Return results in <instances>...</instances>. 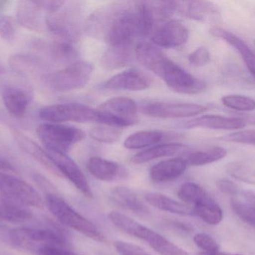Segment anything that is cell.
Segmentation results:
<instances>
[{
	"mask_svg": "<svg viewBox=\"0 0 255 255\" xmlns=\"http://www.w3.org/2000/svg\"><path fill=\"white\" fill-rule=\"evenodd\" d=\"M1 98L7 112L15 118H22L30 103L28 93L14 86L4 87L1 91Z\"/></svg>",
	"mask_w": 255,
	"mask_h": 255,
	"instance_id": "19",
	"label": "cell"
},
{
	"mask_svg": "<svg viewBox=\"0 0 255 255\" xmlns=\"http://www.w3.org/2000/svg\"><path fill=\"white\" fill-rule=\"evenodd\" d=\"M220 140L255 146V130H238L221 136Z\"/></svg>",
	"mask_w": 255,
	"mask_h": 255,
	"instance_id": "39",
	"label": "cell"
},
{
	"mask_svg": "<svg viewBox=\"0 0 255 255\" xmlns=\"http://www.w3.org/2000/svg\"><path fill=\"white\" fill-rule=\"evenodd\" d=\"M0 193L27 207L43 206L41 196L30 184L9 173L0 172Z\"/></svg>",
	"mask_w": 255,
	"mask_h": 255,
	"instance_id": "8",
	"label": "cell"
},
{
	"mask_svg": "<svg viewBox=\"0 0 255 255\" xmlns=\"http://www.w3.org/2000/svg\"><path fill=\"white\" fill-rule=\"evenodd\" d=\"M39 48L46 51L49 56L58 62H70L77 56V52L72 43L66 41L40 43Z\"/></svg>",
	"mask_w": 255,
	"mask_h": 255,
	"instance_id": "31",
	"label": "cell"
},
{
	"mask_svg": "<svg viewBox=\"0 0 255 255\" xmlns=\"http://www.w3.org/2000/svg\"><path fill=\"white\" fill-rule=\"evenodd\" d=\"M8 236L15 247L36 253L43 246L60 247L67 244L64 234L57 229H16L10 230Z\"/></svg>",
	"mask_w": 255,
	"mask_h": 255,
	"instance_id": "5",
	"label": "cell"
},
{
	"mask_svg": "<svg viewBox=\"0 0 255 255\" xmlns=\"http://www.w3.org/2000/svg\"><path fill=\"white\" fill-rule=\"evenodd\" d=\"M39 117L49 123H99L103 125L124 127L135 123L121 119L108 112L78 103H59L45 106L39 111Z\"/></svg>",
	"mask_w": 255,
	"mask_h": 255,
	"instance_id": "1",
	"label": "cell"
},
{
	"mask_svg": "<svg viewBox=\"0 0 255 255\" xmlns=\"http://www.w3.org/2000/svg\"><path fill=\"white\" fill-rule=\"evenodd\" d=\"M0 220H3V212L1 206H0Z\"/></svg>",
	"mask_w": 255,
	"mask_h": 255,
	"instance_id": "53",
	"label": "cell"
},
{
	"mask_svg": "<svg viewBox=\"0 0 255 255\" xmlns=\"http://www.w3.org/2000/svg\"><path fill=\"white\" fill-rule=\"evenodd\" d=\"M227 155V151L222 147H212L208 149L195 151L188 154L184 159L187 165L193 166H202L211 164L223 160Z\"/></svg>",
	"mask_w": 255,
	"mask_h": 255,
	"instance_id": "32",
	"label": "cell"
},
{
	"mask_svg": "<svg viewBox=\"0 0 255 255\" xmlns=\"http://www.w3.org/2000/svg\"><path fill=\"white\" fill-rule=\"evenodd\" d=\"M221 101L226 107L236 112H250L255 110V100L248 96L228 94L222 97Z\"/></svg>",
	"mask_w": 255,
	"mask_h": 255,
	"instance_id": "33",
	"label": "cell"
},
{
	"mask_svg": "<svg viewBox=\"0 0 255 255\" xmlns=\"http://www.w3.org/2000/svg\"><path fill=\"white\" fill-rule=\"evenodd\" d=\"M208 108L202 105L189 103L153 102L141 107L144 115L156 118H185L205 113Z\"/></svg>",
	"mask_w": 255,
	"mask_h": 255,
	"instance_id": "9",
	"label": "cell"
},
{
	"mask_svg": "<svg viewBox=\"0 0 255 255\" xmlns=\"http://www.w3.org/2000/svg\"><path fill=\"white\" fill-rule=\"evenodd\" d=\"M199 255H244L242 254H232V253H224V252H212V253H205V252H201L199 253Z\"/></svg>",
	"mask_w": 255,
	"mask_h": 255,
	"instance_id": "50",
	"label": "cell"
},
{
	"mask_svg": "<svg viewBox=\"0 0 255 255\" xmlns=\"http://www.w3.org/2000/svg\"><path fill=\"white\" fill-rule=\"evenodd\" d=\"M48 152V151H47ZM63 177H66L84 196L93 197L91 187L78 165L66 154L48 152Z\"/></svg>",
	"mask_w": 255,
	"mask_h": 255,
	"instance_id": "12",
	"label": "cell"
},
{
	"mask_svg": "<svg viewBox=\"0 0 255 255\" xmlns=\"http://www.w3.org/2000/svg\"><path fill=\"white\" fill-rule=\"evenodd\" d=\"M209 196L205 190L194 183L183 184L178 190V196L186 205H196Z\"/></svg>",
	"mask_w": 255,
	"mask_h": 255,
	"instance_id": "34",
	"label": "cell"
},
{
	"mask_svg": "<svg viewBox=\"0 0 255 255\" xmlns=\"http://www.w3.org/2000/svg\"><path fill=\"white\" fill-rule=\"evenodd\" d=\"M109 218L120 230L133 238L145 241L159 254L169 255L172 251V243L124 214L113 211L109 214Z\"/></svg>",
	"mask_w": 255,
	"mask_h": 255,
	"instance_id": "6",
	"label": "cell"
},
{
	"mask_svg": "<svg viewBox=\"0 0 255 255\" xmlns=\"http://www.w3.org/2000/svg\"><path fill=\"white\" fill-rule=\"evenodd\" d=\"M226 171L232 178L246 184L255 185V170L242 162H232L226 166Z\"/></svg>",
	"mask_w": 255,
	"mask_h": 255,
	"instance_id": "35",
	"label": "cell"
},
{
	"mask_svg": "<svg viewBox=\"0 0 255 255\" xmlns=\"http://www.w3.org/2000/svg\"><path fill=\"white\" fill-rule=\"evenodd\" d=\"M1 208L3 212V220L12 222H22L29 220L32 217V213L28 210V207L7 196H0Z\"/></svg>",
	"mask_w": 255,
	"mask_h": 255,
	"instance_id": "28",
	"label": "cell"
},
{
	"mask_svg": "<svg viewBox=\"0 0 255 255\" xmlns=\"http://www.w3.org/2000/svg\"><path fill=\"white\" fill-rule=\"evenodd\" d=\"M243 196L247 199V202L255 207V191L246 190L242 192Z\"/></svg>",
	"mask_w": 255,
	"mask_h": 255,
	"instance_id": "48",
	"label": "cell"
},
{
	"mask_svg": "<svg viewBox=\"0 0 255 255\" xmlns=\"http://www.w3.org/2000/svg\"><path fill=\"white\" fill-rule=\"evenodd\" d=\"M175 7L183 16L193 20L213 22L220 18L219 7L208 1H175Z\"/></svg>",
	"mask_w": 255,
	"mask_h": 255,
	"instance_id": "13",
	"label": "cell"
},
{
	"mask_svg": "<svg viewBox=\"0 0 255 255\" xmlns=\"http://www.w3.org/2000/svg\"><path fill=\"white\" fill-rule=\"evenodd\" d=\"M211 60L209 49L205 46H200L189 55L188 61L194 67H202L208 64Z\"/></svg>",
	"mask_w": 255,
	"mask_h": 255,
	"instance_id": "40",
	"label": "cell"
},
{
	"mask_svg": "<svg viewBox=\"0 0 255 255\" xmlns=\"http://www.w3.org/2000/svg\"><path fill=\"white\" fill-rule=\"evenodd\" d=\"M133 46H109L102 58V64L108 70L127 66L131 61L134 50Z\"/></svg>",
	"mask_w": 255,
	"mask_h": 255,
	"instance_id": "27",
	"label": "cell"
},
{
	"mask_svg": "<svg viewBox=\"0 0 255 255\" xmlns=\"http://www.w3.org/2000/svg\"><path fill=\"white\" fill-rule=\"evenodd\" d=\"M193 209L195 215L211 226H217L223 220V213L221 208L210 196L196 204Z\"/></svg>",
	"mask_w": 255,
	"mask_h": 255,
	"instance_id": "29",
	"label": "cell"
},
{
	"mask_svg": "<svg viewBox=\"0 0 255 255\" xmlns=\"http://www.w3.org/2000/svg\"><path fill=\"white\" fill-rule=\"evenodd\" d=\"M87 166L93 176L105 182H112L126 174L118 163L99 157L90 158Z\"/></svg>",
	"mask_w": 255,
	"mask_h": 255,
	"instance_id": "21",
	"label": "cell"
},
{
	"mask_svg": "<svg viewBox=\"0 0 255 255\" xmlns=\"http://www.w3.org/2000/svg\"><path fill=\"white\" fill-rule=\"evenodd\" d=\"M231 207L234 212L244 223L255 229V207L247 202L232 199Z\"/></svg>",
	"mask_w": 255,
	"mask_h": 255,
	"instance_id": "37",
	"label": "cell"
},
{
	"mask_svg": "<svg viewBox=\"0 0 255 255\" xmlns=\"http://www.w3.org/2000/svg\"><path fill=\"white\" fill-rule=\"evenodd\" d=\"M15 29L13 21L7 16L0 17V37L6 41H12L14 38Z\"/></svg>",
	"mask_w": 255,
	"mask_h": 255,
	"instance_id": "42",
	"label": "cell"
},
{
	"mask_svg": "<svg viewBox=\"0 0 255 255\" xmlns=\"http://www.w3.org/2000/svg\"><path fill=\"white\" fill-rule=\"evenodd\" d=\"M46 201L49 211L61 224L97 242L106 241L104 235L91 222L76 212L58 195L49 193L46 195Z\"/></svg>",
	"mask_w": 255,
	"mask_h": 255,
	"instance_id": "2",
	"label": "cell"
},
{
	"mask_svg": "<svg viewBox=\"0 0 255 255\" xmlns=\"http://www.w3.org/2000/svg\"><path fill=\"white\" fill-rule=\"evenodd\" d=\"M93 64L79 61L44 77L45 83L54 91L66 92L84 88L91 79L94 72Z\"/></svg>",
	"mask_w": 255,
	"mask_h": 255,
	"instance_id": "4",
	"label": "cell"
},
{
	"mask_svg": "<svg viewBox=\"0 0 255 255\" xmlns=\"http://www.w3.org/2000/svg\"><path fill=\"white\" fill-rule=\"evenodd\" d=\"M115 247L121 255H150L136 246L121 241L115 242Z\"/></svg>",
	"mask_w": 255,
	"mask_h": 255,
	"instance_id": "43",
	"label": "cell"
},
{
	"mask_svg": "<svg viewBox=\"0 0 255 255\" xmlns=\"http://www.w3.org/2000/svg\"><path fill=\"white\" fill-rule=\"evenodd\" d=\"M37 255H72V252L67 251L58 247L43 246L37 252Z\"/></svg>",
	"mask_w": 255,
	"mask_h": 255,
	"instance_id": "46",
	"label": "cell"
},
{
	"mask_svg": "<svg viewBox=\"0 0 255 255\" xmlns=\"http://www.w3.org/2000/svg\"><path fill=\"white\" fill-rule=\"evenodd\" d=\"M9 3H10V1H0V17H1V12L6 8Z\"/></svg>",
	"mask_w": 255,
	"mask_h": 255,
	"instance_id": "51",
	"label": "cell"
},
{
	"mask_svg": "<svg viewBox=\"0 0 255 255\" xmlns=\"http://www.w3.org/2000/svg\"><path fill=\"white\" fill-rule=\"evenodd\" d=\"M111 196L117 205L136 215L146 216L149 214L148 208L127 187H116L112 190Z\"/></svg>",
	"mask_w": 255,
	"mask_h": 255,
	"instance_id": "24",
	"label": "cell"
},
{
	"mask_svg": "<svg viewBox=\"0 0 255 255\" xmlns=\"http://www.w3.org/2000/svg\"><path fill=\"white\" fill-rule=\"evenodd\" d=\"M184 159L173 158L154 165L150 170V178L156 184L170 182L180 178L187 168Z\"/></svg>",
	"mask_w": 255,
	"mask_h": 255,
	"instance_id": "18",
	"label": "cell"
},
{
	"mask_svg": "<svg viewBox=\"0 0 255 255\" xmlns=\"http://www.w3.org/2000/svg\"><path fill=\"white\" fill-rule=\"evenodd\" d=\"M12 134H13L16 143L25 152L31 155L40 164L43 165L51 173L59 177V178H62L63 175L58 170L56 165L55 164L47 151L42 149L34 141L31 140L30 138L16 129H12Z\"/></svg>",
	"mask_w": 255,
	"mask_h": 255,
	"instance_id": "16",
	"label": "cell"
},
{
	"mask_svg": "<svg viewBox=\"0 0 255 255\" xmlns=\"http://www.w3.org/2000/svg\"><path fill=\"white\" fill-rule=\"evenodd\" d=\"M241 118H242L246 121L247 124L255 126V113L245 114L243 116H241Z\"/></svg>",
	"mask_w": 255,
	"mask_h": 255,
	"instance_id": "49",
	"label": "cell"
},
{
	"mask_svg": "<svg viewBox=\"0 0 255 255\" xmlns=\"http://www.w3.org/2000/svg\"><path fill=\"white\" fill-rule=\"evenodd\" d=\"M193 241L196 245L205 253H212V252L219 251L220 250L219 244L211 236L206 234H197L195 235Z\"/></svg>",
	"mask_w": 255,
	"mask_h": 255,
	"instance_id": "41",
	"label": "cell"
},
{
	"mask_svg": "<svg viewBox=\"0 0 255 255\" xmlns=\"http://www.w3.org/2000/svg\"><path fill=\"white\" fill-rule=\"evenodd\" d=\"M34 1L42 10L49 12V13L58 11L66 3V1L60 0H38Z\"/></svg>",
	"mask_w": 255,
	"mask_h": 255,
	"instance_id": "45",
	"label": "cell"
},
{
	"mask_svg": "<svg viewBox=\"0 0 255 255\" xmlns=\"http://www.w3.org/2000/svg\"><path fill=\"white\" fill-rule=\"evenodd\" d=\"M189 38L188 28L183 22L172 19L159 27L152 34V41L156 46L173 48L182 46Z\"/></svg>",
	"mask_w": 255,
	"mask_h": 255,
	"instance_id": "11",
	"label": "cell"
},
{
	"mask_svg": "<svg viewBox=\"0 0 255 255\" xmlns=\"http://www.w3.org/2000/svg\"><path fill=\"white\" fill-rule=\"evenodd\" d=\"M184 147L185 145L181 143H166L154 145L135 154L132 157L131 161L135 164L148 163L155 159L174 155L179 152Z\"/></svg>",
	"mask_w": 255,
	"mask_h": 255,
	"instance_id": "26",
	"label": "cell"
},
{
	"mask_svg": "<svg viewBox=\"0 0 255 255\" xmlns=\"http://www.w3.org/2000/svg\"><path fill=\"white\" fill-rule=\"evenodd\" d=\"M123 135L121 127L102 125L93 127L90 136L94 140L101 143L113 144L118 142Z\"/></svg>",
	"mask_w": 255,
	"mask_h": 255,
	"instance_id": "36",
	"label": "cell"
},
{
	"mask_svg": "<svg viewBox=\"0 0 255 255\" xmlns=\"http://www.w3.org/2000/svg\"><path fill=\"white\" fill-rule=\"evenodd\" d=\"M4 72H5V70H4V66L0 61V75L3 74V73H4Z\"/></svg>",
	"mask_w": 255,
	"mask_h": 255,
	"instance_id": "52",
	"label": "cell"
},
{
	"mask_svg": "<svg viewBox=\"0 0 255 255\" xmlns=\"http://www.w3.org/2000/svg\"><path fill=\"white\" fill-rule=\"evenodd\" d=\"M99 109L121 119L136 124L138 107L136 102L132 99L124 97H113L103 102Z\"/></svg>",
	"mask_w": 255,
	"mask_h": 255,
	"instance_id": "20",
	"label": "cell"
},
{
	"mask_svg": "<svg viewBox=\"0 0 255 255\" xmlns=\"http://www.w3.org/2000/svg\"><path fill=\"white\" fill-rule=\"evenodd\" d=\"M147 203L162 211L181 216H196L190 205L173 200L160 193H148L145 196Z\"/></svg>",
	"mask_w": 255,
	"mask_h": 255,
	"instance_id": "25",
	"label": "cell"
},
{
	"mask_svg": "<svg viewBox=\"0 0 255 255\" xmlns=\"http://www.w3.org/2000/svg\"><path fill=\"white\" fill-rule=\"evenodd\" d=\"M41 9L34 1H21L16 7V19L24 28L41 31L43 28Z\"/></svg>",
	"mask_w": 255,
	"mask_h": 255,
	"instance_id": "23",
	"label": "cell"
},
{
	"mask_svg": "<svg viewBox=\"0 0 255 255\" xmlns=\"http://www.w3.org/2000/svg\"><path fill=\"white\" fill-rule=\"evenodd\" d=\"M210 32L214 37L222 39L233 46L239 52L249 71L255 80V53L246 42L232 31L221 27H212L210 30Z\"/></svg>",
	"mask_w": 255,
	"mask_h": 255,
	"instance_id": "17",
	"label": "cell"
},
{
	"mask_svg": "<svg viewBox=\"0 0 255 255\" xmlns=\"http://www.w3.org/2000/svg\"><path fill=\"white\" fill-rule=\"evenodd\" d=\"M45 25L50 32L63 40L73 43L80 36L78 16L71 10H58L49 13L45 19Z\"/></svg>",
	"mask_w": 255,
	"mask_h": 255,
	"instance_id": "10",
	"label": "cell"
},
{
	"mask_svg": "<svg viewBox=\"0 0 255 255\" xmlns=\"http://www.w3.org/2000/svg\"><path fill=\"white\" fill-rule=\"evenodd\" d=\"M217 187L220 191L228 196H236L239 193V187L233 181L226 178H222L217 181Z\"/></svg>",
	"mask_w": 255,
	"mask_h": 255,
	"instance_id": "44",
	"label": "cell"
},
{
	"mask_svg": "<svg viewBox=\"0 0 255 255\" xmlns=\"http://www.w3.org/2000/svg\"><path fill=\"white\" fill-rule=\"evenodd\" d=\"M151 85L149 77L136 69H128L108 79L103 88L117 91H139L147 89Z\"/></svg>",
	"mask_w": 255,
	"mask_h": 255,
	"instance_id": "14",
	"label": "cell"
},
{
	"mask_svg": "<svg viewBox=\"0 0 255 255\" xmlns=\"http://www.w3.org/2000/svg\"><path fill=\"white\" fill-rule=\"evenodd\" d=\"M38 60L32 55L18 54L12 55L10 58V64L19 73H29L32 71L38 64Z\"/></svg>",
	"mask_w": 255,
	"mask_h": 255,
	"instance_id": "38",
	"label": "cell"
},
{
	"mask_svg": "<svg viewBox=\"0 0 255 255\" xmlns=\"http://www.w3.org/2000/svg\"><path fill=\"white\" fill-rule=\"evenodd\" d=\"M134 55L142 65L155 74L167 58L156 45L147 41H140L136 45Z\"/></svg>",
	"mask_w": 255,
	"mask_h": 255,
	"instance_id": "22",
	"label": "cell"
},
{
	"mask_svg": "<svg viewBox=\"0 0 255 255\" xmlns=\"http://www.w3.org/2000/svg\"><path fill=\"white\" fill-rule=\"evenodd\" d=\"M247 125L241 117H227L219 115H205L184 123L187 129L204 128L210 130L238 131Z\"/></svg>",
	"mask_w": 255,
	"mask_h": 255,
	"instance_id": "15",
	"label": "cell"
},
{
	"mask_svg": "<svg viewBox=\"0 0 255 255\" xmlns=\"http://www.w3.org/2000/svg\"><path fill=\"white\" fill-rule=\"evenodd\" d=\"M37 135L48 152L67 154V151L85 138L82 129L57 123L39 125Z\"/></svg>",
	"mask_w": 255,
	"mask_h": 255,
	"instance_id": "3",
	"label": "cell"
},
{
	"mask_svg": "<svg viewBox=\"0 0 255 255\" xmlns=\"http://www.w3.org/2000/svg\"><path fill=\"white\" fill-rule=\"evenodd\" d=\"M0 172H5V173L15 172V169L10 164V162L1 155H0Z\"/></svg>",
	"mask_w": 255,
	"mask_h": 255,
	"instance_id": "47",
	"label": "cell"
},
{
	"mask_svg": "<svg viewBox=\"0 0 255 255\" xmlns=\"http://www.w3.org/2000/svg\"><path fill=\"white\" fill-rule=\"evenodd\" d=\"M164 137V133L158 130L136 132L127 137L124 146L128 149H142L158 144Z\"/></svg>",
	"mask_w": 255,
	"mask_h": 255,
	"instance_id": "30",
	"label": "cell"
},
{
	"mask_svg": "<svg viewBox=\"0 0 255 255\" xmlns=\"http://www.w3.org/2000/svg\"><path fill=\"white\" fill-rule=\"evenodd\" d=\"M157 76L171 89L180 94H199L207 88L205 81L190 74L169 58L163 63Z\"/></svg>",
	"mask_w": 255,
	"mask_h": 255,
	"instance_id": "7",
	"label": "cell"
}]
</instances>
